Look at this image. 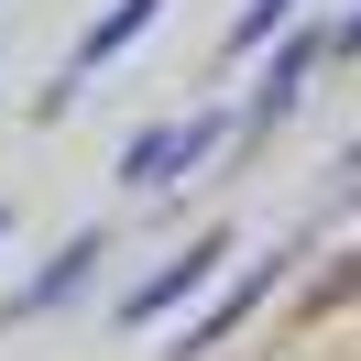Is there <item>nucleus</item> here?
Here are the masks:
<instances>
[{"label": "nucleus", "mask_w": 361, "mask_h": 361, "mask_svg": "<svg viewBox=\"0 0 361 361\" xmlns=\"http://www.w3.org/2000/svg\"><path fill=\"white\" fill-rule=\"evenodd\" d=\"M295 263H307V230H295V241H274V252H263V263H252V274H230V285H208L197 307H186V329L164 339L154 361H208V350H230V339H241L252 317H263L274 295L295 285Z\"/></svg>", "instance_id": "obj_1"}, {"label": "nucleus", "mask_w": 361, "mask_h": 361, "mask_svg": "<svg viewBox=\"0 0 361 361\" xmlns=\"http://www.w3.org/2000/svg\"><path fill=\"white\" fill-rule=\"evenodd\" d=\"M317 66H329V23H307V11H295V23L263 44V77H252V99L230 110V142H263V132H285V121L307 110V77H317Z\"/></svg>", "instance_id": "obj_2"}, {"label": "nucleus", "mask_w": 361, "mask_h": 361, "mask_svg": "<svg viewBox=\"0 0 361 361\" xmlns=\"http://www.w3.org/2000/svg\"><path fill=\"white\" fill-rule=\"evenodd\" d=\"M208 154H230V110H186V121H142L132 142H121V197H164V186H186Z\"/></svg>", "instance_id": "obj_3"}, {"label": "nucleus", "mask_w": 361, "mask_h": 361, "mask_svg": "<svg viewBox=\"0 0 361 361\" xmlns=\"http://www.w3.org/2000/svg\"><path fill=\"white\" fill-rule=\"evenodd\" d=\"M154 23H164V0H110V11H99V23L66 44V66H55V88L33 99V121H66L77 99H88V77H110V66H121V55H132Z\"/></svg>", "instance_id": "obj_4"}, {"label": "nucleus", "mask_w": 361, "mask_h": 361, "mask_svg": "<svg viewBox=\"0 0 361 361\" xmlns=\"http://www.w3.org/2000/svg\"><path fill=\"white\" fill-rule=\"evenodd\" d=\"M219 263H230V230H197V241L164 252L142 285H121V307H110V317H121V329H164V317H186L208 285H219Z\"/></svg>", "instance_id": "obj_5"}, {"label": "nucleus", "mask_w": 361, "mask_h": 361, "mask_svg": "<svg viewBox=\"0 0 361 361\" xmlns=\"http://www.w3.org/2000/svg\"><path fill=\"white\" fill-rule=\"evenodd\" d=\"M110 252H121V230H110V219H99V230H66L44 274H23V285L0 295V329H33V317H55V307H77V295L99 285V263H110Z\"/></svg>", "instance_id": "obj_6"}, {"label": "nucleus", "mask_w": 361, "mask_h": 361, "mask_svg": "<svg viewBox=\"0 0 361 361\" xmlns=\"http://www.w3.org/2000/svg\"><path fill=\"white\" fill-rule=\"evenodd\" d=\"M295 11H307V0H241V11H230V33H219V66H241V55H263L274 33L295 23Z\"/></svg>", "instance_id": "obj_7"}, {"label": "nucleus", "mask_w": 361, "mask_h": 361, "mask_svg": "<svg viewBox=\"0 0 361 361\" xmlns=\"http://www.w3.org/2000/svg\"><path fill=\"white\" fill-rule=\"evenodd\" d=\"M339 55H361V0H350V11L329 23V66H339Z\"/></svg>", "instance_id": "obj_8"}, {"label": "nucleus", "mask_w": 361, "mask_h": 361, "mask_svg": "<svg viewBox=\"0 0 361 361\" xmlns=\"http://www.w3.org/2000/svg\"><path fill=\"white\" fill-rule=\"evenodd\" d=\"M0 241H11V208H0Z\"/></svg>", "instance_id": "obj_9"}]
</instances>
